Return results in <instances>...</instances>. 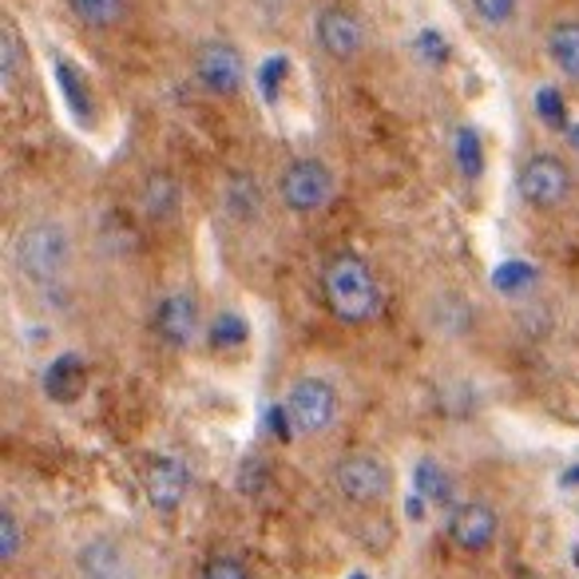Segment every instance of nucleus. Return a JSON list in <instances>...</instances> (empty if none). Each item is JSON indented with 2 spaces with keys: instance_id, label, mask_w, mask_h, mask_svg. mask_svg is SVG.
I'll use <instances>...</instances> for the list:
<instances>
[{
  "instance_id": "nucleus-27",
  "label": "nucleus",
  "mask_w": 579,
  "mask_h": 579,
  "mask_svg": "<svg viewBox=\"0 0 579 579\" xmlns=\"http://www.w3.org/2000/svg\"><path fill=\"white\" fill-rule=\"evenodd\" d=\"M540 112L551 119V124L560 127V119H564V104L556 107V92H551V87H544V92H540Z\"/></svg>"
},
{
  "instance_id": "nucleus-4",
  "label": "nucleus",
  "mask_w": 579,
  "mask_h": 579,
  "mask_svg": "<svg viewBox=\"0 0 579 579\" xmlns=\"http://www.w3.org/2000/svg\"><path fill=\"white\" fill-rule=\"evenodd\" d=\"M334 194V171H329L322 159L314 155H298L290 159L278 175V199L290 207L294 214H314L329 203Z\"/></svg>"
},
{
  "instance_id": "nucleus-26",
  "label": "nucleus",
  "mask_w": 579,
  "mask_h": 579,
  "mask_svg": "<svg viewBox=\"0 0 579 579\" xmlns=\"http://www.w3.org/2000/svg\"><path fill=\"white\" fill-rule=\"evenodd\" d=\"M239 488H246V493H259L262 488V464L259 461H246L239 469Z\"/></svg>"
},
{
  "instance_id": "nucleus-2",
  "label": "nucleus",
  "mask_w": 579,
  "mask_h": 579,
  "mask_svg": "<svg viewBox=\"0 0 579 579\" xmlns=\"http://www.w3.org/2000/svg\"><path fill=\"white\" fill-rule=\"evenodd\" d=\"M17 271L24 274L36 286H52V282L64 278V271L72 266V239L69 231L52 219L29 222L24 231L17 234Z\"/></svg>"
},
{
  "instance_id": "nucleus-16",
  "label": "nucleus",
  "mask_w": 579,
  "mask_h": 579,
  "mask_svg": "<svg viewBox=\"0 0 579 579\" xmlns=\"http://www.w3.org/2000/svg\"><path fill=\"white\" fill-rule=\"evenodd\" d=\"M64 4H69V12L84 29H96V32L116 29L127 12V0H64Z\"/></svg>"
},
{
  "instance_id": "nucleus-20",
  "label": "nucleus",
  "mask_w": 579,
  "mask_h": 579,
  "mask_svg": "<svg viewBox=\"0 0 579 579\" xmlns=\"http://www.w3.org/2000/svg\"><path fill=\"white\" fill-rule=\"evenodd\" d=\"M417 493L425 496L429 504H449V476L441 473V464L433 461H421L417 464Z\"/></svg>"
},
{
  "instance_id": "nucleus-13",
  "label": "nucleus",
  "mask_w": 579,
  "mask_h": 579,
  "mask_svg": "<svg viewBox=\"0 0 579 579\" xmlns=\"http://www.w3.org/2000/svg\"><path fill=\"white\" fill-rule=\"evenodd\" d=\"M84 381H87V366L80 354H60V358H52V366L44 369V393L52 397V401H60V406H72L80 393H84Z\"/></svg>"
},
{
  "instance_id": "nucleus-19",
  "label": "nucleus",
  "mask_w": 579,
  "mask_h": 579,
  "mask_svg": "<svg viewBox=\"0 0 579 579\" xmlns=\"http://www.w3.org/2000/svg\"><path fill=\"white\" fill-rule=\"evenodd\" d=\"M56 76H60V87H64V96H69L72 112H76L80 119H92V99H87V80L76 76V69H72L69 60H60L56 64Z\"/></svg>"
},
{
  "instance_id": "nucleus-28",
  "label": "nucleus",
  "mask_w": 579,
  "mask_h": 579,
  "mask_svg": "<svg viewBox=\"0 0 579 579\" xmlns=\"http://www.w3.org/2000/svg\"><path fill=\"white\" fill-rule=\"evenodd\" d=\"M349 579H366V576H349Z\"/></svg>"
},
{
  "instance_id": "nucleus-1",
  "label": "nucleus",
  "mask_w": 579,
  "mask_h": 579,
  "mask_svg": "<svg viewBox=\"0 0 579 579\" xmlns=\"http://www.w3.org/2000/svg\"><path fill=\"white\" fill-rule=\"evenodd\" d=\"M322 294H326L329 314L338 322H346V326H366L381 309V286H377L366 259H358L354 251H338L326 262Z\"/></svg>"
},
{
  "instance_id": "nucleus-17",
  "label": "nucleus",
  "mask_w": 579,
  "mask_h": 579,
  "mask_svg": "<svg viewBox=\"0 0 579 579\" xmlns=\"http://www.w3.org/2000/svg\"><path fill=\"white\" fill-rule=\"evenodd\" d=\"M246 338H251V326H246V318L234 314V309L214 314L211 329H207V341H211L214 349H239V346H246Z\"/></svg>"
},
{
  "instance_id": "nucleus-5",
  "label": "nucleus",
  "mask_w": 579,
  "mask_h": 579,
  "mask_svg": "<svg viewBox=\"0 0 579 579\" xmlns=\"http://www.w3.org/2000/svg\"><path fill=\"white\" fill-rule=\"evenodd\" d=\"M194 76L211 96L231 99L246 84V60L231 40H207L203 49L194 52Z\"/></svg>"
},
{
  "instance_id": "nucleus-25",
  "label": "nucleus",
  "mask_w": 579,
  "mask_h": 579,
  "mask_svg": "<svg viewBox=\"0 0 579 579\" xmlns=\"http://www.w3.org/2000/svg\"><path fill=\"white\" fill-rule=\"evenodd\" d=\"M0 536H4V544H0V556H4V564L17 560L20 551V531H17V520H12V512H4L0 516Z\"/></svg>"
},
{
  "instance_id": "nucleus-21",
  "label": "nucleus",
  "mask_w": 579,
  "mask_h": 579,
  "mask_svg": "<svg viewBox=\"0 0 579 579\" xmlns=\"http://www.w3.org/2000/svg\"><path fill=\"white\" fill-rule=\"evenodd\" d=\"M469 4H473L476 20L488 24V29H508L516 12H520V0H469Z\"/></svg>"
},
{
  "instance_id": "nucleus-11",
  "label": "nucleus",
  "mask_w": 579,
  "mask_h": 579,
  "mask_svg": "<svg viewBox=\"0 0 579 579\" xmlns=\"http://www.w3.org/2000/svg\"><path fill=\"white\" fill-rule=\"evenodd\" d=\"M496 536V512L488 504H456L449 516V540L464 551H484Z\"/></svg>"
},
{
  "instance_id": "nucleus-23",
  "label": "nucleus",
  "mask_w": 579,
  "mask_h": 579,
  "mask_svg": "<svg viewBox=\"0 0 579 579\" xmlns=\"http://www.w3.org/2000/svg\"><path fill=\"white\" fill-rule=\"evenodd\" d=\"M0 60H4V84H12V76H17V24L12 20H4V32H0Z\"/></svg>"
},
{
  "instance_id": "nucleus-3",
  "label": "nucleus",
  "mask_w": 579,
  "mask_h": 579,
  "mask_svg": "<svg viewBox=\"0 0 579 579\" xmlns=\"http://www.w3.org/2000/svg\"><path fill=\"white\" fill-rule=\"evenodd\" d=\"M516 191H520L524 203L536 207V211H560V207L571 203L576 179H571V167L564 164L556 151H536L520 164Z\"/></svg>"
},
{
  "instance_id": "nucleus-10",
  "label": "nucleus",
  "mask_w": 579,
  "mask_h": 579,
  "mask_svg": "<svg viewBox=\"0 0 579 579\" xmlns=\"http://www.w3.org/2000/svg\"><path fill=\"white\" fill-rule=\"evenodd\" d=\"M187 488H191V473L179 456H151L144 469V493L159 512H171L183 504Z\"/></svg>"
},
{
  "instance_id": "nucleus-15",
  "label": "nucleus",
  "mask_w": 579,
  "mask_h": 579,
  "mask_svg": "<svg viewBox=\"0 0 579 579\" xmlns=\"http://www.w3.org/2000/svg\"><path fill=\"white\" fill-rule=\"evenodd\" d=\"M139 203H144V214H151V219L167 222L175 211H179V203H183V187L175 183L171 175L155 171V175H147V183H144V194H139Z\"/></svg>"
},
{
  "instance_id": "nucleus-7",
  "label": "nucleus",
  "mask_w": 579,
  "mask_h": 579,
  "mask_svg": "<svg viewBox=\"0 0 579 579\" xmlns=\"http://www.w3.org/2000/svg\"><path fill=\"white\" fill-rule=\"evenodd\" d=\"M314 36H318V49L329 60H354L366 49V24L346 4H326L314 20Z\"/></svg>"
},
{
  "instance_id": "nucleus-9",
  "label": "nucleus",
  "mask_w": 579,
  "mask_h": 579,
  "mask_svg": "<svg viewBox=\"0 0 579 579\" xmlns=\"http://www.w3.org/2000/svg\"><path fill=\"white\" fill-rule=\"evenodd\" d=\"M151 326L171 349H187L194 341V334H199V302H194L187 290L167 294V298L155 306Z\"/></svg>"
},
{
  "instance_id": "nucleus-14",
  "label": "nucleus",
  "mask_w": 579,
  "mask_h": 579,
  "mask_svg": "<svg viewBox=\"0 0 579 579\" xmlns=\"http://www.w3.org/2000/svg\"><path fill=\"white\" fill-rule=\"evenodd\" d=\"M544 49H548L551 64L560 69V76L579 84V20H556L548 29Z\"/></svg>"
},
{
  "instance_id": "nucleus-12",
  "label": "nucleus",
  "mask_w": 579,
  "mask_h": 579,
  "mask_svg": "<svg viewBox=\"0 0 579 579\" xmlns=\"http://www.w3.org/2000/svg\"><path fill=\"white\" fill-rule=\"evenodd\" d=\"M76 568H80V579H131V560H127L124 544L107 540V536H99V540L80 548Z\"/></svg>"
},
{
  "instance_id": "nucleus-18",
  "label": "nucleus",
  "mask_w": 579,
  "mask_h": 579,
  "mask_svg": "<svg viewBox=\"0 0 579 579\" xmlns=\"http://www.w3.org/2000/svg\"><path fill=\"white\" fill-rule=\"evenodd\" d=\"M259 183H254V175H231V183H227V203H231V214L234 219H254L259 214Z\"/></svg>"
},
{
  "instance_id": "nucleus-22",
  "label": "nucleus",
  "mask_w": 579,
  "mask_h": 579,
  "mask_svg": "<svg viewBox=\"0 0 579 579\" xmlns=\"http://www.w3.org/2000/svg\"><path fill=\"white\" fill-rule=\"evenodd\" d=\"M456 164H461L464 175H476V171H481V144H476V131H473V127H464L461 136H456Z\"/></svg>"
},
{
  "instance_id": "nucleus-6",
  "label": "nucleus",
  "mask_w": 579,
  "mask_h": 579,
  "mask_svg": "<svg viewBox=\"0 0 579 579\" xmlns=\"http://www.w3.org/2000/svg\"><path fill=\"white\" fill-rule=\"evenodd\" d=\"M286 413L298 433H322L338 417V389L326 377H302L286 393Z\"/></svg>"
},
{
  "instance_id": "nucleus-8",
  "label": "nucleus",
  "mask_w": 579,
  "mask_h": 579,
  "mask_svg": "<svg viewBox=\"0 0 579 579\" xmlns=\"http://www.w3.org/2000/svg\"><path fill=\"white\" fill-rule=\"evenodd\" d=\"M334 484L338 493L354 504H377L389 493V469L381 456L369 453H354L346 461L334 464Z\"/></svg>"
},
{
  "instance_id": "nucleus-24",
  "label": "nucleus",
  "mask_w": 579,
  "mask_h": 579,
  "mask_svg": "<svg viewBox=\"0 0 579 579\" xmlns=\"http://www.w3.org/2000/svg\"><path fill=\"white\" fill-rule=\"evenodd\" d=\"M203 579H251V576H246V568H242L239 560H231V556H214L203 568Z\"/></svg>"
}]
</instances>
